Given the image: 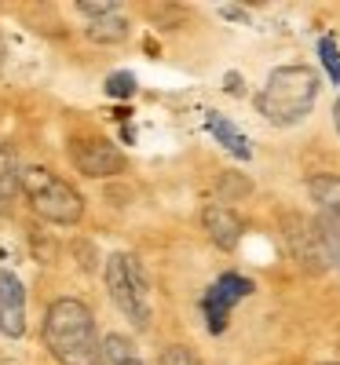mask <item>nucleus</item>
<instances>
[{"label":"nucleus","instance_id":"f257e3e1","mask_svg":"<svg viewBox=\"0 0 340 365\" xmlns=\"http://www.w3.org/2000/svg\"><path fill=\"white\" fill-rule=\"evenodd\" d=\"M45 343L59 365H106L102 343L95 336L92 311L74 296H62L45 311Z\"/></svg>","mask_w":340,"mask_h":365},{"label":"nucleus","instance_id":"f03ea898","mask_svg":"<svg viewBox=\"0 0 340 365\" xmlns=\"http://www.w3.org/2000/svg\"><path fill=\"white\" fill-rule=\"evenodd\" d=\"M315 99H318V73L311 66H279L267 77L264 92L257 95V110L271 124L289 128L311 114Z\"/></svg>","mask_w":340,"mask_h":365},{"label":"nucleus","instance_id":"7ed1b4c3","mask_svg":"<svg viewBox=\"0 0 340 365\" xmlns=\"http://www.w3.org/2000/svg\"><path fill=\"white\" fill-rule=\"evenodd\" d=\"M23 186H26V198H30L33 212L45 216L48 223H77L84 216V198L66 179H59L48 168H26Z\"/></svg>","mask_w":340,"mask_h":365},{"label":"nucleus","instance_id":"20e7f679","mask_svg":"<svg viewBox=\"0 0 340 365\" xmlns=\"http://www.w3.org/2000/svg\"><path fill=\"white\" fill-rule=\"evenodd\" d=\"M106 289H110L117 311L132 321V325L146 329L151 325V299H146V274L136 256H110L106 260Z\"/></svg>","mask_w":340,"mask_h":365},{"label":"nucleus","instance_id":"39448f33","mask_svg":"<svg viewBox=\"0 0 340 365\" xmlns=\"http://www.w3.org/2000/svg\"><path fill=\"white\" fill-rule=\"evenodd\" d=\"M286 241L293 249V256L300 260L311 274L326 270L329 260H326V245H322V230H318V223L311 220H300V216H286Z\"/></svg>","mask_w":340,"mask_h":365},{"label":"nucleus","instance_id":"423d86ee","mask_svg":"<svg viewBox=\"0 0 340 365\" xmlns=\"http://www.w3.org/2000/svg\"><path fill=\"white\" fill-rule=\"evenodd\" d=\"M74 164H77L81 176L106 179V176H117L124 168V154L110 139H81V143H74Z\"/></svg>","mask_w":340,"mask_h":365},{"label":"nucleus","instance_id":"0eeeda50","mask_svg":"<svg viewBox=\"0 0 340 365\" xmlns=\"http://www.w3.org/2000/svg\"><path fill=\"white\" fill-rule=\"evenodd\" d=\"M0 333L11 340L26 333V289L11 270H0Z\"/></svg>","mask_w":340,"mask_h":365},{"label":"nucleus","instance_id":"6e6552de","mask_svg":"<svg viewBox=\"0 0 340 365\" xmlns=\"http://www.w3.org/2000/svg\"><path fill=\"white\" fill-rule=\"evenodd\" d=\"M201 220H205L209 238L216 241L223 252H230V249H235V245L242 241V220H238L227 205H205Z\"/></svg>","mask_w":340,"mask_h":365},{"label":"nucleus","instance_id":"1a4fd4ad","mask_svg":"<svg viewBox=\"0 0 340 365\" xmlns=\"http://www.w3.org/2000/svg\"><path fill=\"white\" fill-rule=\"evenodd\" d=\"M307 190H311L315 205L322 208L318 223L340 234V176H311Z\"/></svg>","mask_w":340,"mask_h":365},{"label":"nucleus","instance_id":"9d476101","mask_svg":"<svg viewBox=\"0 0 340 365\" xmlns=\"http://www.w3.org/2000/svg\"><path fill=\"white\" fill-rule=\"evenodd\" d=\"M205 121H209V132L220 139V146H227L230 154H235V157H242V161H249V157H252V143H249V139H245V136H242L238 128L230 124L223 114H209Z\"/></svg>","mask_w":340,"mask_h":365},{"label":"nucleus","instance_id":"9b49d317","mask_svg":"<svg viewBox=\"0 0 340 365\" xmlns=\"http://www.w3.org/2000/svg\"><path fill=\"white\" fill-rule=\"evenodd\" d=\"M124 37H129V18L117 11L99 15L88 23V40H95V44H121Z\"/></svg>","mask_w":340,"mask_h":365},{"label":"nucleus","instance_id":"f8f14e48","mask_svg":"<svg viewBox=\"0 0 340 365\" xmlns=\"http://www.w3.org/2000/svg\"><path fill=\"white\" fill-rule=\"evenodd\" d=\"M102 361L106 365H143V358L136 354V347L124 336H117V333H110L102 340Z\"/></svg>","mask_w":340,"mask_h":365},{"label":"nucleus","instance_id":"ddd939ff","mask_svg":"<svg viewBox=\"0 0 340 365\" xmlns=\"http://www.w3.org/2000/svg\"><path fill=\"white\" fill-rule=\"evenodd\" d=\"M23 186V172H18V157L0 143V201H8L15 190Z\"/></svg>","mask_w":340,"mask_h":365},{"label":"nucleus","instance_id":"4468645a","mask_svg":"<svg viewBox=\"0 0 340 365\" xmlns=\"http://www.w3.org/2000/svg\"><path fill=\"white\" fill-rule=\"evenodd\" d=\"M201 311H205V318H209V333L212 336H220L223 329H227V314H230V304L216 292V289H209L205 292V299H201Z\"/></svg>","mask_w":340,"mask_h":365},{"label":"nucleus","instance_id":"2eb2a0df","mask_svg":"<svg viewBox=\"0 0 340 365\" xmlns=\"http://www.w3.org/2000/svg\"><path fill=\"white\" fill-rule=\"evenodd\" d=\"M212 289H216V292L227 299V304L235 307L238 299H245V296L252 292V282H249V277H242V274H223V277H220V282L212 285Z\"/></svg>","mask_w":340,"mask_h":365},{"label":"nucleus","instance_id":"dca6fc26","mask_svg":"<svg viewBox=\"0 0 340 365\" xmlns=\"http://www.w3.org/2000/svg\"><path fill=\"white\" fill-rule=\"evenodd\" d=\"M318 55H322V66H326L329 80L340 84V52H336V40H333V37H322V40H318Z\"/></svg>","mask_w":340,"mask_h":365},{"label":"nucleus","instance_id":"f3484780","mask_svg":"<svg viewBox=\"0 0 340 365\" xmlns=\"http://www.w3.org/2000/svg\"><path fill=\"white\" fill-rule=\"evenodd\" d=\"M249 179L245 176H238V172H223L220 176V194L227 198V201H235V198H245L249 194Z\"/></svg>","mask_w":340,"mask_h":365},{"label":"nucleus","instance_id":"a211bd4d","mask_svg":"<svg viewBox=\"0 0 340 365\" xmlns=\"http://www.w3.org/2000/svg\"><path fill=\"white\" fill-rule=\"evenodd\" d=\"M106 95L110 99H132L136 95V77L132 73H114L106 80Z\"/></svg>","mask_w":340,"mask_h":365},{"label":"nucleus","instance_id":"6ab92c4d","mask_svg":"<svg viewBox=\"0 0 340 365\" xmlns=\"http://www.w3.org/2000/svg\"><path fill=\"white\" fill-rule=\"evenodd\" d=\"M161 365H201V361H198V354L190 347H180V343H176V347L161 351Z\"/></svg>","mask_w":340,"mask_h":365},{"label":"nucleus","instance_id":"aec40b11","mask_svg":"<svg viewBox=\"0 0 340 365\" xmlns=\"http://www.w3.org/2000/svg\"><path fill=\"white\" fill-rule=\"evenodd\" d=\"M77 8L88 18H99V15H110L117 4H110V0H77Z\"/></svg>","mask_w":340,"mask_h":365},{"label":"nucleus","instance_id":"412c9836","mask_svg":"<svg viewBox=\"0 0 340 365\" xmlns=\"http://www.w3.org/2000/svg\"><path fill=\"white\" fill-rule=\"evenodd\" d=\"M333 124H336V132H340V99H336V106H333Z\"/></svg>","mask_w":340,"mask_h":365},{"label":"nucleus","instance_id":"4be33fe9","mask_svg":"<svg viewBox=\"0 0 340 365\" xmlns=\"http://www.w3.org/2000/svg\"><path fill=\"white\" fill-rule=\"evenodd\" d=\"M0 62H4V40H0Z\"/></svg>","mask_w":340,"mask_h":365}]
</instances>
